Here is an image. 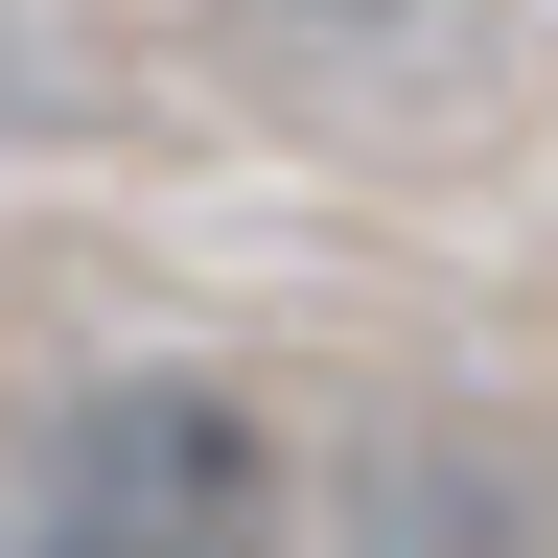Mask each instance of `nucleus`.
Segmentation results:
<instances>
[{"label":"nucleus","instance_id":"1","mask_svg":"<svg viewBox=\"0 0 558 558\" xmlns=\"http://www.w3.org/2000/svg\"><path fill=\"white\" fill-rule=\"evenodd\" d=\"M24 558H279V418L233 373H94L24 465Z\"/></svg>","mask_w":558,"mask_h":558},{"label":"nucleus","instance_id":"2","mask_svg":"<svg viewBox=\"0 0 558 558\" xmlns=\"http://www.w3.org/2000/svg\"><path fill=\"white\" fill-rule=\"evenodd\" d=\"M349 535H373V558H558V488L512 442H442V418H418V442H373Z\"/></svg>","mask_w":558,"mask_h":558}]
</instances>
